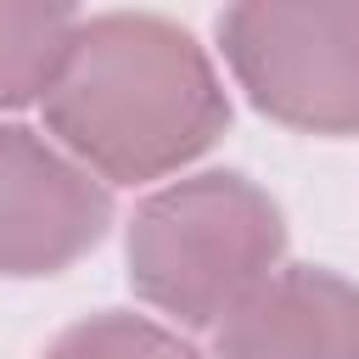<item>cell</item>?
Masks as SVG:
<instances>
[{"mask_svg":"<svg viewBox=\"0 0 359 359\" xmlns=\"http://www.w3.org/2000/svg\"><path fill=\"white\" fill-rule=\"evenodd\" d=\"M79 11L67 6H0V107L45 101Z\"/></svg>","mask_w":359,"mask_h":359,"instance_id":"8992f818","label":"cell"},{"mask_svg":"<svg viewBox=\"0 0 359 359\" xmlns=\"http://www.w3.org/2000/svg\"><path fill=\"white\" fill-rule=\"evenodd\" d=\"M286 224L264 185L236 168H202L157 185L123 236L135 297L180 325H224L280 264Z\"/></svg>","mask_w":359,"mask_h":359,"instance_id":"7a4b0ae2","label":"cell"},{"mask_svg":"<svg viewBox=\"0 0 359 359\" xmlns=\"http://www.w3.org/2000/svg\"><path fill=\"white\" fill-rule=\"evenodd\" d=\"M45 123L95 180L140 185L202 157L230 123V95L191 28L157 11H101L79 17Z\"/></svg>","mask_w":359,"mask_h":359,"instance_id":"6da1fadb","label":"cell"},{"mask_svg":"<svg viewBox=\"0 0 359 359\" xmlns=\"http://www.w3.org/2000/svg\"><path fill=\"white\" fill-rule=\"evenodd\" d=\"M213 359H359V286L337 269H275L213 337Z\"/></svg>","mask_w":359,"mask_h":359,"instance_id":"5b68a950","label":"cell"},{"mask_svg":"<svg viewBox=\"0 0 359 359\" xmlns=\"http://www.w3.org/2000/svg\"><path fill=\"white\" fill-rule=\"evenodd\" d=\"M39 359H202L180 331L146 320V314H123V309H101L79 325H67Z\"/></svg>","mask_w":359,"mask_h":359,"instance_id":"52a82bcc","label":"cell"},{"mask_svg":"<svg viewBox=\"0 0 359 359\" xmlns=\"http://www.w3.org/2000/svg\"><path fill=\"white\" fill-rule=\"evenodd\" d=\"M219 50L275 123L359 135V6H230Z\"/></svg>","mask_w":359,"mask_h":359,"instance_id":"3957f363","label":"cell"},{"mask_svg":"<svg viewBox=\"0 0 359 359\" xmlns=\"http://www.w3.org/2000/svg\"><path fill=\"white\" fill-rule=\"evenodd\" d=\"M112 224V191L28 123H0V275H56Z\"/></svg>","mask_w":359,"mask_h":359,"instance_id":"277c9868","label":"cell"}]
</instances>
